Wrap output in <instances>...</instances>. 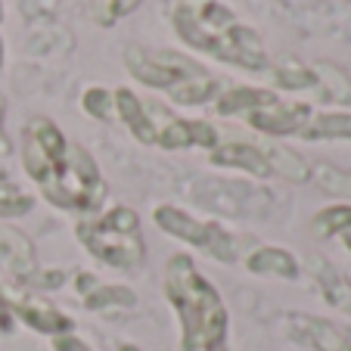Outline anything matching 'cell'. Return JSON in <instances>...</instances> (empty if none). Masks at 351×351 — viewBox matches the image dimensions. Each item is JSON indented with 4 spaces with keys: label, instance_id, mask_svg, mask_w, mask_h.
Returning <instances> with one entry per match:
<instances>
[{
    "label": "cell",
    "instance_id": "cell-2",
    "mask_svg": "<svg viewBox=\"0 0 351 351\" xmlns=\"http://www.w3.org/2000/svg\"><path fill=\"white\" fill-rule=\"evenodd\" d=\"M174 32L186 47L249 72H265L267 53L258 32L233 16L218 0H184L174 10Z\"/></svg>",
    "mask_w": 351,
    "mask_h": 351
},
{
    "label": "cell",
    "instance_id": "cell-25",
    "mask_svg": "<svg viewBox=\"0 0 351 351\" xmlns=\"http://www.w3.org/2000/svg\"><path fill=\"white\" fill-rule=\"evenodd\" d=\"M0 330H3V332L13 330V311H10L7 298H3V289H0Z\"/></svg>",
    "mask_w": 351,
    "mask_h": 351
},
{
    "label": "cell",
    "instance_id": "cell-3",
    "mask_svg": "<svg viewBox=\"0 0 351 351\" xmlns=\"http://www.w3.org/2000/svg\"><path fill=\"white\" fill-rule=\"evenodd\" d=\"M165 292L180 320L184 351H227L230 317L218 289L208 283L190 255H171L165 265Z\"/></svg>",
    "mask_w": 351,
    "mask_h": 351
},
{
    "label": "cell",
    "instance_id": "cell-7",
    "mask_svg": "<svg viewBox=\"0 0 351 351\" xmlns=\"http://www.w3.org/2000/svg\"><path fill=\"white\" fill-rule=\"evenodd\" d=\"M146 109H149V121L156 131V146H162V149H193V146L215 149V146H221L218 128L208 121L178 119L162 103H149V99H146Z\"/></svg>",
    "mask_w": 351,
    "mask_h": 351
},
{
    "label": "cell",
    "instance_id": "cell-17",
    "mask_svg": "<svg viewBox=\"0 0 351 351\" xmlns=\"http://www.w3.org/2000/svg\"><path fill=\"white\" fill-rule=\"evenodd\" d=\"M261 153H265L267 165H271V174L280 180H289V184H302V180L311 178V168L298 153H292L289 146L280 143H261Z\"/></svg>",
    "mask_w": 351,
    "mask_h": 351
},
{
    "label": "cell",
    "instance_id": "cell-12",
    "mask_svg": "<svg viewBox=\"0 0 351 351\" xmlns=\"http://www.w3.org/2000/svg\"><path fill=\"white\" fill-rule=\"evenodd\" d=\"M75 286H78L81 298H84V308H90V311H112V308H134L137 305V295H134L128 286L97 283L90 274H78Z\"/></svg>",
    "mask_w": 351,
    "mask_h": 351
},
{
    "label": "cell",
    "instance_id": "cell-16",
    "mask_svg": "<svg viewBox=\"0 0 351 351\" xmlns=\"http://www.w3.org/2000/svg\"><path fill=\"white\" fill-rule=\"evenodd\" d=\"M308 265H311L314 280L320 283V292H324L326 302H330L332 308H339V311L351 314V277L348 274H339L336 267L326 265V261L317 258V255H314Z\"/></svg>",
    "mask_w": 351,
    "mask_h": 351
},
{
    "label": "cell",
    "instance_id": "cell-14",
    "mask_svg": "<svg viewBox=\"0 0 351 351\" xmlns=\"http://www.w3.org/2000/svg\"><path fill=\"white\" fill-rule=\"evenodd\" d=\"M0 255L16 277L28 280L34 274V245L22 230L10 224H0Z\"/></svg>",
    "mask_w": 351,
    "mask_h": 351
},
{
    "label": "cell",
    "instance_id": "cell-19",
    "mask_svg": "<svg viewBox=\"0 0 351 351\" xmlns=\"http://www.w3.org/2000/svg\"><path fill=\"white\" fill-rule=\"evenodd\" d=\"M345 230H351V206H330L314 215V221H311V233L320 239L342 237Z\"/></svg>",
    "mask_w": 351,
    "mask_h": 351
},
{
    "label": "cell",
    "instance_id": "cell-27",
    "mask_svg": "<svg viewBox=\"0 0 351 351\" xmlns=\"http://www.w3.org/2000/svg\"><path fill=\"white\" fill-rule=\"evenodd\" d=\"M119 351H143V348H137V345H121Z\"/></svg>",
    "mask_w": 351,
    "mask_h": 351
},
{
    "label": "cell",
    "instance_id": "cell-6",
    "mask_svg": "<svg viewBox=\"0 0 351 351\" xmlns=\"http://www.w3.org/2000/svg\"><path fill=\"white\" fill-rule=\"evenodd\" d=\"M153 218L159 224V230L193 245V249H202L215 261H227V265L237 261V237L230 230H224L221 224H215V221H199L174 206H159Z\"/></svg>",
    "mask_w": 351,
    "mask_h": 351
},
{
    "label": "cell",
    "instance_id": "cell-24",
    "mask_svg": "<svg viewBox=\"0 0 351 351\" xmlns=\"http://www.w3.org/2000/svg\"><path fill=\"white\" fill-rule=\"evenodd\" d=\"M53 348H56V351H93L90 345L84 342V339L72 336V332H66V336H56V339H53Z\"/></svg>",
    "mask_w": 351,
    "mask_h": 351
},
{
    "label": "cell",
    "instance_id": "cell-11",
    "mask_svg": "<svg viewBox=\"0 0 351 351\" xmlns=\"http://www.w3.org/2000/svg\"><path fill=\"white\" fill-rule=\"evenodd\" d=\"M212 165L221 168H237L252 178H274L271 165H267L261 143H221L212 149Z\"/></svg>",
    "mask_w": 351,
    "mask_h": 351
},
{
    "label": "cell",
    "instance_id": "cell-10",
    "mask_svg": "<svg viewBox=\"0 0 351 351\" xmlns=\"http://www.w3.org/2000/svg\"><path fill=\"white\" fill-rule=\"evenodd\" d=\"M286 330H289V336L295 339V342L308 345V348H314V351H351V339L324 317L289 314V317H286Z\"/></svg>",
    "mask_w": 351,
    "mask_h": 351
},
{
    "label": "cell",
    "instance_id": "cell-21",
    "mask_svg": "<svg viewBox=\"0 0 351 351\" xmlns=\"http://www.w3.org/2000/svg\"><path fill=\"white\" fill-rule=\"evenodd\" d=\"M314 178H317V184L324 186L326 193H332V196H351V174L348 171H339V168H332V165H320V168H314Z\"/></svg>",
    "mask_w": 351,
    "mask_h": 351
},
{
    "label": "cell",
    "instance_id": "cell-13",
    "mask_svg": "<svg viewBox=\"0 0 351 351\" xmlns=\"http://www.w3.org/2000/svg\"><path fill=\"white\" fill-rule=\"evenodd\" d=\"M115 97V119H121L128 125V131L146 146H156V131L153 121H149V109H146V99H140L134 90L128 87H119L112 90Z\"/></svg>",
    "mask_w": 351,
    "mask_h": 351
},
{
    "label": "cell",
    "instance_id": "cell-1",
    "mask_svg": "<svg viewBox=\"0 0 351 351\" xmlns=\"http://www.w3.org/2000/svg\"><path fill=\"white\" fill-rule=\"evenodd\" d=\"M22 165L44 199L62 212H93L106 199V180L84 146L69 143L56 121L34 115L22 131Z\"/></svg>",
    "mask_w": 351,
    "mask_h": 351
},
{
    "label": "cell",
    "instance_id": "cell-26",
    "mask_svg": "<svg viewBox=\"0 0 351 351\" xmlns=\"http://www.w3.org/2000/svg\"><path fill=\"white\" fill-rule=\"evenodd\" d=\"M7 153H10V140L3 134V99H0V156H7Z\"/></svg>",
    "mask_w": 351,
    "mask_h": 351
},
{
    "label": "cell",
    "instance_id": "cell-28",
    "mask_svg": "<svg viewBox=\"0 0 351 351\" xmlns=\"http://www.w3.org/2000/svg\"><path fill=\"white\" fill-rule=\"evenodd\" d=\"M0 22H3V7H0ZM0 60H3V44H0Z\"/></svg>",
    "mask_w": 351,
    "mask_h": 351
},
{
    "label": "cell",
    "instance_id": "cell-8",
    "mask_svg": "<svg viewBox=\"0 0 351 351\" xmlns=\"http://www.w3.org/2000/svg\"><path fill=\"white\" fill-rule=\"evenodd\" d=\"M311 106L305 103H283L274 90H267V97L261 99L255 109L243 115L249 121V128L255 131L267 134V137H298V134L305 131V125L311 121Z\"/></svg>",
    "mask_w": 351,
    "mask_h": 351
},
{
    "label": "cell",
    "instance_id": "cell-18",
    "mask_svg": "<svg viewBox=\"0 0 351 351\" xmlns=\"http://www.w3.org/2000/svg\"><path fill=\"white\" fill-rule=\"evenodd\" d=\"M305 140H351V112H314L305 131Z\"/></svg>",
    "mask_w": 351,
    "mask_h": 351
},
{
    "label": "cell",
    "instance_id": "cell-4",
    "mask_svg": "<svg viewBox=\"0 0 351 351\" xmlns=\"http://www.w3.org/2000/svg\"><path fill=\"white\" fill-rule=\"evenodd\" d=\"M125 69L140 84L162 90L180 106H202L221 97V81L202 62L178 50H149L131 47L125 53Z\"/></svg>",
    "mask_w": 351,
    "mask_h": 351
},
{
    "label": "cell",
    "instance_id": "cell-22",
    "mask_svg": "<svg viewBox=\"0 0 351 351\" xmlns=\"http://www.w3.org/2000/svg\"><path fill=\"white\" fill-rule=\"evenodd\" d=\"M25 212H32V196L16 186H0V218H19Z\"/></svg>",
    "mask_w": 351,
    "mask_h": 351
},
{
    "label": "cell",
    "instance_id": "cell-9",
    "mask_svg": "<svg viewBox=\"0 0 351 351\" xmlns=\"http://www.w3.org/2000/svg\"><path fill=\"white\" fill-rule=\"evenodd\" d=\"M3 289V286H0ZM3 298H7L10 311H13V317L25 320L32 330L44 332V336H66V332H72V317H66L62 311H56L53 305H47L44 298L32 295V292H13V289H3Z\"/></svg>",
    "mask_w": 351,
    "mask_h": 351
},
{
    "label": "cell",
    "instance_id": "cell-5",
    "mask_svg": "<svg viewBox=\"0 0 351 351\" xmlns=\"http://www.w3.org/2000/svg\"><path fill=\"white\" fill-rule=\"evenodd\" d=\"M75 237L84 243V249L93 258H99L109 267H119V271L140 267L146 258V245L143 237H140V218L128 206H115L99 218L81 221L75 227Z\"/></svg>",
    "mask_w": 351,
    "mask_h": 351
},
{
    "label": "cell",
    "instance_id": "cell-15",
    "mask_svg": "<svg viewBox=\"0 0 351 351\" xmlns=\"http://www.w3.org/2000/svg\"><path fill=\"white\" fill-rule=\"evenodd\" d=\"M245 267L258 277H283V280H295L302 274L295 255L280 249V245H261L255 249L249 258H245Z\"/></svg>",
    "mask_w": 351,
    "mask_h": 351
},
{
    "label": "cell",
    "instance_id": "cell-20",
    "mask_svg": "<svg viewBox=\"0 0 351 351\" xmlns=\"http://www.w3.org/2000/svg\"><path fill=\"white\" fill-rule=\"evenodd\" d=\"M81 103H84L87 115H93V119H103V121L115 119V97L109 90H103V87H90V90H84Z\"/></svg>",
    "mask_w": 351,
    "mask_h": 351
},
{
    "label": "cell",
    "instance_id": "cell-23",
    "mask_svg": "<svg viewBox=\"0 0 351 351\" xmlns=\"http://www.w3.org/2000/svg\"><path fill=\"white\" fill-rule=\"evenodd\" d=\"M140 3H143V0H99V7L106 10V13H103V22H115V19H121V16L134 13V10H137Z\"/></svg>",
    "mask_w": 351,
    "mask_h": 351
}]
</instances>
